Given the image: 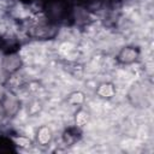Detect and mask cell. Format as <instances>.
Returning a JSON list of instances; mask_svg holds the SVG:
<instances>
[{
    "mask_svg": "<svg viewBox=\"0 0 154 154\" xmlns=\"http://www.w3.org/2000/svg\"><path fill=\"white\" fill-rule=\"evenodd\" d=\"M76 122H77V124H78L79 126H82V125L87 122V116H85V113H84V112H81V113L76 117Z\"/></svg>",
    "mask_w": 154,
    "mask_h": 154,
    "instance_id": "cell-1",
    "label": "cell"
}]
</instances>
